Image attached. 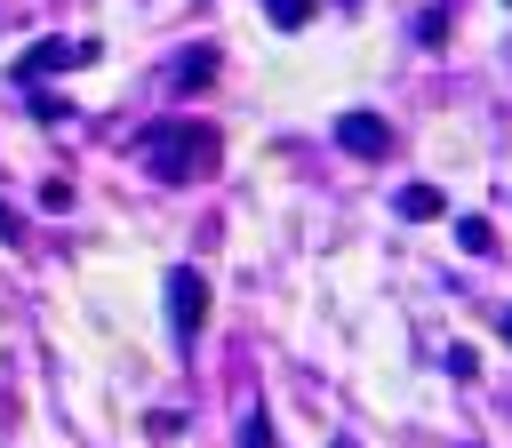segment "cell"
Returning a JSON list of instances; mask_svg holds the SVG:
<instances>
[{
  "label": "cell",
  "mask_w": 512,
  "mask_h": 448,
  "mask_svg": "<svg viewBox=\"0 0 512 448\" xmlns=\"http://www.w3.org/2000/svg\"><path fill=\"white\" fill-rule=\"evenodd\" d=\"M240 448H272V424H264V408H256V416H240Z\"/></svg>",
  "instance_id": "cell-11"
},
{
  "label": "cell",
  "mask_w": 512,
  "mask_h": 448,
  "mask_svg": "<svg viewBox=\"0 0 512 448\" xmlns=\"http://www.w3.org/2000/svg\"><path fill=\"white\" fill-rule=\"evenodd\" d=\"M72 64H96V40H32L8 64V80H48V72H72Z\"/></svg>",
  "instance_id": "cell-4"
},
{
  "label": "cell",
  "mask_w": 512,
  "mask_h": 448,
  "mask_svg": "<svg viewBox=\"0 0 512 448\" xmlns=\"http://www.w3.org/2000/svg\"><path fill=\"white\" fill-rule=\"evenodd\" d=\"M392 208H400V216H408V224H424V216H440V208H448V200H440V192H432V184H400V200H392Z\"/></svg>",
  "instance_id": "cell-6"
},
{
  "label": "cell",
  "mask_w": 512,
  "mask_h": 448,
  "mask_svg": "<svg viewBox=\"0 0 512 448\" xmlns=\"http://www.w3.org/2000/svg\"><path fill=\"white\" fill-rule=\"evenodd\" d=\"M200 320H208V280H200V264H176L168 272V328H176V344H192Z\"/></svg>",
  "instance_id": "cell-3"
},
{
  "label": "cell",
  "mask_w": 512,
  "mask_h": 448,
  "mask_svg": "<svg viewBox=\"0 0 512 448\" xmlns=\"http://www.w3.org/2000/svg\"><path fill=\"white\" fill-rule=\"evenodd\" d=\"M328 448H352V440H328Z\"/></svg>",
  "instance_id": "cell-13"
},
{
  "label": "cell",
  "mask_w": 512,
  "mask_h": 448,
  "mask_svg": "<svg viewBox=\"0 0 512 448\" xmlns=\"http://www.w3.org/2000/svg\"><path fill=\"white\" fill-rule=\"evenodd\" d=\"M456 240H464L472 256H488V248H496V232H488V216H456Z\"/></svg>",
  "instance_id": "cell-9"
},
{
  "label": "cell",
  "mask_w": 512,
  "mask_h": 448,
  "mask_svg": "<svg viewBox=\"0 0 512 448\" xmlns=\"http://www.w3.org/2000/svg\"><path fill=\"white\" fill-rule=\"evenodd\" d=\"M312 8H320V0H264V16H272L280 32H304V24H312Z\"/></svg>",
  "instance_id": "cell-8"
},
{
  "label": "cell",
  "mask_w": 512,
  "mask_h": 448,
  "mask_svg": "<svg viewBox=\"0 0 512 448\" xmlns=\"http://www.w3.org/2000/svg\"><path fill=\"white\" fill-rule=\"evenodd\" d=\"M168 80H176V88H208V80H216V48H184Z\"/></svg>",
  "instance_id": "cell-5"
},
{
  "label": "cell",
  "mask_w": 512,
  "mask_h": 448,
  "mask_svg": "<svg viewBox=\"0 0 512 448\" xmlns=\"http://www.w3.org/2000/svg\"><path fill=\"white\" fill-rule=\"evenodd\" d=\"M136 160H144L160 184H200V176H216L224 136H216L208 120H152V128L136 136Z\"/></svg>",
  "instance_id": "cell-1"
},
{
  "label": "cell",
  "mask_w": 512,
  "mask_h": 448,
  "mask_svg": "<svg viewBox=\"0 0 512 448\" xmlns=\"http://www.w3.org/2000/svg\"><path fill=\"white\" fill-rule=\"evenodd\" d=\"M352 160H392V120L384 112H368V104H352V112H336V128H328Z\"/></svg>",
  "instance_id": "cell-2"
},
{
  "label": "cell",
  "mask_w": 512,
  "mask_h": 448,
  "mask_svg": "<svg viewBox=\"0 0 512 448\" xmlns=\"http://www.w3.org/2000/svg\"><path fill=\"white\" fill-rule=\"evenodd\" d=\"M504 336H512V312H504Z\"/></svg>",
  "instance_id": "cell-14"
},
{
  "label": "cell",
  "mask_w": 512,
  "mask_h": 448,
  "mask_svg": "<svg viewBox=\"0 0 512 448\" xmlns=\"http://www.w3.org/2000/svg\"><path fill=\"white\" fill-rule=\"evenodd\" d=\"M448 376H456V384H472V376H480V360H472V344H448Z\"/></svg>",
  "instance_id": "cell-10"
},
{
  "label": "cell",
  "mask_w": 512,
  "mask_h": 448,
  "mask_svg": "<svg viewBox=\"0 0 512 448\" xmlns=\"http://www.w3.org/2000/svg\"><path fill=\"white\" fill-rule=\"evenodd\" d=\"M448 24H456V8H448V0H432V8L416 16V40H424V48H440V40H448Z\"/></svg>",
  "instance_id": "cell-7"
},
{
  "label": "cell",
  "mask_w": 512,
  "mask_h": 448,
  "mask_svg": "<svg viewBox=\"0 0 512 448\" xmlns=\"http://www.w3.org/2000/svg\"><path fill=\"white\" fill-rule=\"evenodd\" d=\"M344 8H352V0H344Z\"/></svg>",
  "instance_id": "cell-15"
},
{
  "label": "cell",
  "mask_w": 512,
  "mask_h": 448,
  "mask_svg": "<svg viewBox=\"0 0 512 448\" xmlns=\"http://www.w3.org/2000/svg\"><path fill=\"white\" fill-rule=\"evenodd\" d=\"M0 240H8V248H16V240H24V216H16V208H8V200H0Z\"/></svg>",
  "instance_id": "cell-12"
}]
</instances>
